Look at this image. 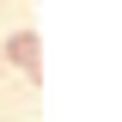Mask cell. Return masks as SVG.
<instances>
[{
  "instance_id": "6da1fadb",
  "label": "cell",
  "mask_w": 122,
  "mask_h": 122,
  "mask_svg": "<svg viewBox=\"0 0 122 122\" xmlns=\"http://www.w3.org/2000/svg\"><path fill=\"white\" fill-rule=\"evenodd\" d=\"M0 61H12V67H25V73L37 79V61H43V43H37V30H12V43L0 49Z\"/></svg>"
}]
</instances>
